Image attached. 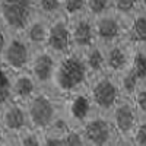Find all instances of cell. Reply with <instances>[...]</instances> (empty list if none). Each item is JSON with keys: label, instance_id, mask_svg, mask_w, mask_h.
I'll return each mask as SVG.
<instances>
[{"label": "cell", "instance_id": "5", "mask_svg": "<svg viewBox=\"0 0 146 146\" xmlns=\"http://www.w3.org/2000/svg\"><path fill=\"white\" fill-rule=\"evenodd\" d=\"M36 15L34 0H0V27L21 34Z\"/></svg>", "mask_w": 146, "mask_h": 146}, {"label": "cell", "instance_id": "2", "mask_svg": "<svg viewBox=\"0 0 146 146\" xmlns=\"http://www.w3.org/2000/svg\"><path fill=\"white\" fill-rule=\"evenodd\" d=\"M25 105L29 126L42 133L50 130L56 120L63 114V98L50 88H41Z\"/></svg>", "mask_w": 146, "mask_h": 146}, {"label": "cell", "instance_id": "4", "mask_svg": "<svg viewBox=\"0 0 146 146\" xmlns=\"http://www.w3.org/2000/svg\"><path fill=\"white\" fill-rule=\"evenodd\" d=\"M29 126L27 105L12 101L0 107V146H15L16 137Z\"/></svg>", "mask_w": 146, "mask_h": 146}, {"label": "cell", "instance_id": "28", "mask_svg": "<svg viewBox=\"0 0 146 146\" xmlns=\"http://www.w3.org/2000/svg\"><path fill=\"white\" fill-rule=\"evenodd\" d=\"M64 146H86L80 127H70L64 133Z\"/></svg>", "mask_w": 146, "mask_h": 146}, {"label": "cell", "instance_id": "27", "mask_svg": "<svg viewBox=\"0 0 146 146\" xmlns=\"http://www.w3.org/2000/svg\"><path fill=\"white\" fill-rule=\"evenodd\" d=\"M131 101L135 104V108L139 114V118H146V83L140 85L136 89Z\"/></svg>", "mask_w": 146, "mask_h": 146}, {"label": "cell", "instance_id": "30", "mask_svg": "<svg viewBox=\"0 0 146 146\" xmlns=\"http://www.w3.org/2000/svg\"><path fill=\"white\" fill-rule=\"evenodd\" d=\"M44 146H64V135L48 130L44 133Z\"/></svg>", "mask_w": 146, "mask_h": 146}, {"label": "cell", "instance_id": "24", "mask_svg": "<svg viewBox=\"0 0 146 146\" xmlns=\"http://www.w3.org/2000/svg\"><path fill=\"white\" fill-rule=\"evenodd\" d=\"M15 146H44V133L28 127L16 137Z\"/></svg>", "mask_w": 146, "mask_h": 146}, {"label": "cell", "instance_id": "31", "mask_svg": "<svg viewBox=\"0 0 146 146\" xmlns=\"http://www.w3.org/2000/svg\"><path fill=\"white\" fill-rule=\"evenodd\" d=\"M140 6H142V9L146 10V0H140Z\"/></svg>", "mask_w": 146, "mask_h": 146}, {"label": "cell", "instance_id": "8", "mask_svg": "<svg viewBox=\"0 0 146 146\" xmlns=\"http://www.w3.org/2000/svg\"><path fill=\"white\" fill-rule=\"evenodd\" d=\"M34 54V48L22 36V34L13 32L5 47L0 48V64L6 66L15 73H22L29 69V63Z\"/></svg>", "mask_w": 146, "mask_h": 146}, {"label": "cell", "instance_id": "6", "mask_svg": "<svg viewBox=\"0 0 146 146\" xmlns=\"http://www.w3.org/2000/svg\"><path fill=\"white\" fill-rule=\"evenodd\" d=\"M108 115L118 135V146H133V135L140 118L131 98H121Z\"/></svg>", "mask_w": 146, "mask_h": 146}, {"label": "cell", "instance_id": "1", "mask_svg": "<svg viewBox=\"0 0 146 146\" xmlns=\"http://www.w3.org/2000/svg\"><path fill=\"white\" fill-rule=\"evenodd\" d=\"M92 76L85 64L82 53L70 51L69 54L58 57L57 67L50 89H53L58 96H64L88 89Z\"/></svg>", "mask_w": 146, "mask_h": 146}, {"label": "cell", "instance_id": "10", "mask_svg": "<svg viewBox=\"0 0 146 146\" xmlns=\"http://www.w3.org/2000/svg\"><path fill=\"white\" fill-rule=\"evenodd\" d=\"M94 113L95 110L86 89L63 98V115L73 127H82Z\"/></svg>", "mask_w": 146, "mask_h": 146}, {"label": "cell", "instance_id": "9", "mask_svg": "<svg viewBox=\"0 0 146 146\" xmlns=\"http://www.w3.org/2000/svg\"><path fill=\"white\" fill-rule=\"evenodd\" d=\"M95 23V38L96 44L102 47H108L118 41H123L126 36V27L127 21L118 16L115 12L94 19Z\"/></svg>", "mask_w": 146, "mask_h": 146}, {"label": "cell", "instance_id": "18", "mask_svg": "<svg viewBox=\"0 0 146 146\" xmlns=\"http://www.w3.org/2000/svg\"><path fill=\"white\" fill-rule=\"evenodd\" d=\"M85 64H86L91 76H98L107 72V64H105V51L104 47L100 44L92 45L89 50H86L85 53H82Z\"/></svg>", "mask_w": 146, "mask_h": 146}, {"label": "cell", "instance_id": "19", "mask_svg": "<svg viewBox=\"0 0 146 146\" xmlns=\"http://www.w3.org/2000/svg\"><path fill=\"white\" fill-rule=\"evenodd\" d=\"M15 72L0 64V107L13 101V80Z\"/></svg>", "mask_w": 146, "mask_h": 146}, {"label": "cell", "instance_id": "16", "mask_svg": "<svg viewBox=\"0 0 146 146\" xmlns=\"http://www.w3.org/2000/svg\"><path fill=\"white\" fill-rule=\"evenodd\" d=\"M124 40L135 48L146 47V10L140 9L130 21H127Z\"/></svg>", "mask_w": 146, "mask_h": 146}, {"label": "cell", "instance_id": "7", "mask_svg": "<svg viewBox=\"0 0 146 146\" xmlns=\"http://www.w3.org/2000/svg\"><path fill=\"white\" fill-rule=\"evenodd\" d=\"M80 129L86 146H118V135L108 114L95 111Z\"/></svg>", "mask_w": 146, "mask_h": 146}, {"label": "cell", "instance_id": "12", "mask_svg": "<svg viewBox=\"0 0 146 146\" xmlns=\"http://www.w3.org/2000/svg\"><path fill=\"white\" fill-rule=\"evenodd\" d=\"M45 48L57 57H63L73 51L72 47V34H70V21L63 15L50 22Z\"/></svg>", "mask_w": 146, "mask_h": 146}, {"label": "cell", "instance_id": "20", "mask_svg": "<svg viewBox=\"0 0 146 146\" xmlns=\"http://www.w3.org/2000/svg\"><path fill=\"white\" fill-rule=\"evenodd\" d=\"M36 13L47 18L56 19L58 16H63V0H34Z\"/></svg>", "mask_w": 146, "mask_h": 146}, {"label": "cell", "instance_id": "25", "mask_svg": "<svg viewBox=\"0 0 146 146\" xmlns=\"http://www.w3.org/2000/svg\"><path fill=\"white\" fill-rule=\"evenodd\" d=\"M110 12H113L111 0H86V15L92 19L101 18Z\"/></svg>", "mask_w": 146, "mask_h": 146}, {"label": "cell", "instance_id": "23", "mask_svg": "<svg viewBox=\"0 0 146 146\" xmlns=\"http://www.w3.org/2000/svg\"><path fill=\"white\" fill-rule=\"evenodd\" d=\"M130 72L137 78L140 85L146 83V47L145 48H135V54L131 58Z\"/></svg>", "mask_w": 146, "mask_h": 146}, {"label": "cell", "instance_id": "21", "mask_svg": "<svg viewBox=\"0 0 146 146\" xmlns=\"http://www.w3.org/2000/svg\"><path fill=\"white\" fill-rule=\"evenodd\" d=\"M117 82H118L120 92H121V96H123V98H133L136 89L140 86V82L130 72V69H127L123 73L117 75Z\"/></svg>", "mask_w": 146, "mask_h": 146}, {"label": "cell", "instance_id": "15", "mask_svg": "<svg viewBox=\"0 0 146 146\" xmlns=\"http://www.w3.org/2000/svg\"><path fill=\"white\" fill-rule=\"evenodd\" d=\"M50 22H51L50 19H47V18L36 13L31 19V22L23 28V31L21 32L22 36L28 41V44L34 50L45 48L48 32H50Z\"/></svg>", "mask_w": 146, "mask_h": 146}, {"label": "cell", "instance_id": "26", "mask_svg": "<svg viewBox=\"0 0 146 146\" xmlns=\"http://www.w3.org/2000/svg\"><path fill=\"white\" fill-rule=\"evenodd\" d=\"M63 15L67 19L86 15V0H63Z\"/></svg>", "mask_w": 146, "mask_h": 146}, {"label": "cell", "instance_id": "17", "mask_svg": "<svg viewBox=\"0 0 146 146\" xmlns=\"http://www.w3.org/2000/svg\"><path fill=\"white\" fill-rule=\"evenodd\" d=\"M41 89V86L34 76L27 70L22 73H16L15 80H13V101L27 104L32 96Z\"/></svg>", "mask_w": 146, "mask_h": 146}, {"label": "cell", "instance_id": "14", "mask_svg": "<svg viewBox=\"0 0 146 146\" xmlns=\"http://www.w3.org/2000/svg\"><path fill=\"white\" fill-rule=\"evenodd\" d=\"M104 51L107 72L117 76L130 67L133 54H135V47L129 44L126 40H123L108 47H104Z\"/></svg>", "mask_w": 146, "mask_h": 146}, {"label": "cell", "instance_id": "3", "mask_svg": "<svg viewBox=\"0 0 146 146\" xmlns=\"http://www.w3.org/2000/svg\"><path fill=\"white\" fill-rule=\"evenodd\" d=\"M86 91L92 101L94 110L102 114H110L117 105V102L123 98L117 82V76L108 72L94 76Z\"/></svg>", "mask_w": 146, "mask_h": 146}, {"label": "cell", "instance_id": "11", "mask_svg": "<svg viewBox=\"0 0 146 146\" xmlns=\"http://www.w3.org/2000/svg\"><path fill=\"white\" fill-rule=\"evenodd\" d=\"M57 62L58 57L51 51H48L47 48L34 50L28 72L34 76V79L41 88H50L56 73Z\"/></svg>", "mask_w": 146, "mask_h": 146}, {"label": "cell", "instance_id": "29", "mask_svg": "<svg viewBox=\"0 0 146 146\" xmlns=\"http://www.w3.org/2000/svg\"><path fill=\"white\" fill-rule=\"evenodd\" d=\"M133 146H146V118H140L133 135Z\"/></svg>", "mask_w": 146, "mask_h": 146}, {"label": "cell", "instance_id": "13", "mask_svg": "<svg viewBox=\"0 0 146 146\" xmlns=\"http://www.w3.org/2000/svg\"><path fill=\"white\" fill-rule=\"evenodd\" d=\"M70 21V34H72V47L73 51L85 53L92 45L96 44L95 38V23L89 15H82Z\"/></svg>", "mask_w": 146, "mask_h": 146}, {"label": "cell", "instance_id": "22", "mask_svg": "<svg viewBox=\"0 0 146 146\" xmlns=\"http://www.w3.org/2000/svg\"><path fill=\"white\" fill-rule=\"evenodd\" d=\"M113 12L126 21H130L142 9L140 0H111Z\"/></svg>", "mask_w": 146, "mask_h": 146}]
</instances>
